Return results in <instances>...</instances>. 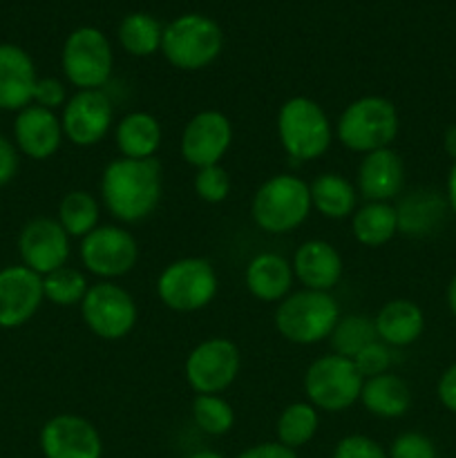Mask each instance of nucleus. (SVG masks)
Wrapping results in <instances>:
<instances>
[{
    "label": "nucleus",
    "mask_w": 456,
    "mask_h": 458,
    "mask_svg": "<svg viewBox=\"0 0 456 458\" xmlns=\"http://www.w3.org/2000/svg\"><path fill=\"white\" fill-rule=\"evenodd\" d=\"M445 298H447V307H450L452 316L456 318V273H454V277L450 280V284H447Z\"/></svg>",
    "instance_id": "obj_45"
},
{
    "label": "nucleus",
    "mask_w": 456,
    "mask_h": 458,
    "mask_svg": "<svg viewBox=\"0 0 456 458\" xmlns=\"http://www.w3.org/2000/svg\"><path fill=\"white\" fill-rule=\"evenodd\" d=\"M376 335L387 347L401 349L418 343L425 331V313L414 300H389L374 316Z\"/></svg>",
    "instance_id": "obj_24"
},
{
    "label": "nucleus",
    "mask_w": 456,
    "mask_h": 458,
    "mask_svg": "<svg viewBox=\"0 0 456 458\" xmlns=\"http://www.w3.org/2000/svg\"><path fill=\"white\" fill-rule=\"evenodd\" d=\"M398 110L384 97H360L349 103L338 116L335 137L347 150L358 155L392 148L398 137Z\"/></svg>",
    "instance_id": "obj_3"
},
{
    "label": "nucleus",
    "mask_w": 456,
    "mask_h": 458,
    "mask_svg": "<svg viewBox=\"0 0 456 458\" xmlns=\"http://www.w3.org/2000/svg\"><path fill=\"white\" fill-rule=\"evenodd\" d=\"M63 139H65V134H63L61 116H56V112L31 103L16 114L13 146L30 159H52L61 148Z\"/></svg>",
    "instance_id": "obj_18"
},
{
    "label": "nucleus",
    "mask_w": 456,
    "mask_h": 458,
    "mask_svg": "<svg viewBox=\"0 0 456 458\" xmlns=\"http://www.w3.org/2000/svg\"><path fill=\"white\" fill-rule=\"evenodd\" d=\"M45 458H103V438L92 420L79 414L52 416L40 428Z\"/></svg>",
    "instance_id": "obj_16"
},
{
    "label": "nucleus",
    "mask_w": 456,
    "mask_h": 458,
    "mask_svg": "<svg viewBox=\"0 0 456 458\" xmlns=\"http://www.w3.org/2000/svg\"><path fill=\"white\" fill-rule=\"evenodd\" d=\"M67 88L61 79H54V76H47V79H38L34 89V103L40 107H47V110L56 112L58 107L63 110V106L67 103Z\"/></svg>",
    "instance_id": "obj_39"
},
{
    "label": "nucleus",
    "mask_w": 456,
    "mask_h": 458,
    "mask_svg": "<svg viewBox=\"0 0 456 458\" xmlns=\"http://www.w3.org/2000/svg\"><path fill=\"white\" fill-rule=\"evenodd\" d=\"M217 289V273L206 258L174 259L156 277V295L177 313L201 311L213 302Z\"/></svg>",
    "instance_id": "obj_8"
},
{
    "label": "nucleus",
    "mask_w": 456,
    "mask_h": 458,
    "mask_svg": "<svg viewBox=\"0 0 456 458\" xmlns=\"http://www.w3.org/2000/svg\"><path fill=\"white\" fill-rule=\"evenodd\" d=\"M445 199H447V206H450V213L456 215V161H452V168L450 173H447Z\"/></svg>",
    "instance_id": "obj_43"
},
{
    "label": "nucleus",
    "mask_w": 456,
    "mask_h": 458,
    "mask_svg": "<svg viewBox=\"0 0 456 458\" xmlns=\"http://www.w3.org/2000/svg\"><path fill=\"white\" fill-rule=\"evenodd\" d=\"M186 458H226V456L219 454V452L215 450H199V452H192V454H188Z\"/></svg>",
    "instance_id": "obj_46"
},
{
    "label": "nucleus",
    "mask_w": 456,
    "mask_h": 458,
    "mask_svg": "<svg viewBox=\"0 0 456 458\" xmlns=\"http://www.w3.org/2000/svg\"><path fill=\"white\" fill-rule=\"evenodd\" d=\"M362 374L351 358L326 353L316 358L304 374V394L317 411H347L360 401Z\"/></svg>",
    "instance_id": "obj_7"
},
{
    "label": "nucleus",
    "mask_w": 456,
    "mask_h": 458,
    "mask_svg": "<svg viewBox=\"0 0 456 458\" xmlns=\"http://www.w3.org/2000/svg\"><path fill=\"white\" fill-rule=\"evenodd\" d=\"M378 340L376 335L374 318L365 316V313H349V316H340L338 325L334 327L329 335V344L334 353L344 358H356L367 344Z\"/></svg>",
    "instance_id": "obj_32"
},
{
    "label": "nucleus",
    "mask_w": 456,
    "mask_h": 458,
    "mask_svg": "<svg viewBox=\"0 0 456 458\" xmlns=\"http://www.w3.org/2000/svg\"><path fill=\"white\" fill-rule=\"evenodd\" d=\"M197 197L206 204H222L231 195V174L226 173L222 164L206 165V168L197 170L195 179H192Z\"/></svg>",
    "instance_id": "obj_35"
},
{
    "label": "nucleus",
    "mask_w": 456,
    "mask_h": 458,
    "mask_svg": "<svg viewBox=\"0 0 456 458\" xmlns=\"http://www.w3.org/2000/svg\"><path fill=\"white\" fill-rule=\"evenodd\" d=\"M61 67L76 89H103L112 76L114 52L98 27H79L63 43Z\"/></svg>",
    "instance_id": "obj_9"
},
{
    "label": "nucleus",
    "mask_w": 456,
    "mask_h": 458,
    "mask_svg": "<svg viewBox=\"0 0 456 458\" xmlns=\"http://www.w3.org/2000/svg\"><path fill=\"white\" fill-rule=\"evenodd\" d=\"M18 150L7 137L0 134V188L7 186L18 173Z\"/></svg>",
    "instance_id": "obj_40"
},
{
    "label": "nucleus",
    "mask_w": 456,
    "mask_h": 458,
    "mask_svg": "<svg viewBox=\"0 0 456 458\" xmlns=\"http://www.w3.org/2000/svg\"><path fill=\"white\" fill-rule=\"evenodd\" d=\"M235 458H300V456L298 452L282 445V443L268 441V443H258V445L246 447V450L240 452Z\"/></svg>",
    "instance_id": "obj_42"
},
{
    "label": "nucleus",
    "mask_w": 456,
    "mask_h": 458,
    "mask_svg": "<svg viewBox=\"0 0 456 458\" xmlns=\"http://www.w3.org/2000/svg\"><path fill=\"white\" fill-rule=\"evenodd\" d=\"M119 43L130 56L146 58L152 54L161 52V38H164V27L155 16L143 12L128 13L123 21L119 22Z\"/></svg>",
    "instance_id": "obj_30"
},
{
    "label": "nucleus",
    "mask_w": 456,
    "mask_h": 458,
    "mask_svg": "<svg viewBox=\"0 0 456 458\" xmlns=\"http://www.w3.org/2000/svg\"><path fill=\"white\" fill-rule=\"evenodd\" d=\"M241 353L232 340L208 338L197 344L183 362V376L195 394H222L235 383Z\"/></svg>",
    "instance_id": "obj_12"
},
{
    "label": "nucleus",
    "mask_w": 456,
    "mask_h": 458,
    "mask_svg": "<svg viewBox=\"0 0 456 458\" xmlns=\"http://www.w3.org/2000/svg\"><path fill=\"white\" fill-rule=\"evenodd\" d=\"M450 206L445 195L432 188L411 191L398 201V233L407 237H429L436 235L445 224Z\"/></svg>",
    "instance_id": "obj_22"
},
{
    "label": "nucleus",
    "mask_w": 456,
    "mask_h": 458,
    "mask_svg": "<svg viewBox=\"0 0 456 458\" xmlns=\"http://www.w3.org/2000/svg\"><path fill=\"white\" fill-rule=\"evenodd\" d=\"M334 134L325 107L308 97H291L277 112V139L295 161H316L329 150Z\"/></svg>",
    "instance_id": "obj_4"
},
{
    "label": "nucleus",
    "mask_w": 456,
    "mask_h": 458,
    "mask_svg": "<svg viewBox=\"0 0 456 458\" xmlns=\"http://www.w3.org/2000/svg\"><path fill=\"white\" fill-rule=\"evenodd\" d=\"M313 210L326 219H347L358 208V191L338 173H322L308 183Z\"/></svg>",
    "instance_id": "obj_27"
},
{
    "label": "nucleus",
    "mask_w": 456,
    "mask_h": 458,
    "mask_svg": "<svg viewBox=\"0 0 456 458\" xmlns=\"http://www.w3.org/2000/svg\"><path fill=\"white\" fill-rule=\"evenodd\" d=\"M405 182V161L393 148H383V150L362 155L356 174V191L367 201H387V204H392V199L402 195Z\"/></svg>",
    "instance_id": "obj_19"
},
{
    "label": "nucleus",
    "mask_w": 456,
    "mask_h": 458,
    "mask_svg": "<svg viewBox=\"0 0 456 458\" xmlns=\"http://www.w3.org/2000/svg\"><path fill=\"white\" fill-rule=\"evenodd\" d=\"M311 191L295 174H273L255 191L250 215L259 231L268 235H286L307 222L311 215Z\"/></svg>",
    "instance_id": "obj_2"
},
{
    "label": "nucleus",
    "mask_w": 456,
    "mask_h": 458,
    "mask_svg": "<svg viewBox=\"0 0 456 458\" xmlns=\"http://www.w3.org/2000/svg\"><path fill=\"white\" fill-rule=\"evenodd\" d=\"M358 403H362V407L371 416L387 420L401 419L411 407V389L405 378L392 374V371H384L374 378H365Z\"/></svg>",
    "instance_id": "obj_26"
},
{
    "label": "nucleus",
    "mask_w": 456,
    "mask_h": 458,
    "mask_svg": "<svg viewBox=\"0 0 456 458\" xmlns=\"http://www.w3.org/2000/svg\"><path fill=\"white\" fill-rule=\"evenodd\" d=\"M70 250V235L63 231L58 219H30L18 235V253H21L22 267L31 268L40 277L65 267Z\"/></svg>",
    "instance_id": "obj_15"
},
{
    "label": "nucleus",
    "mask_w": 456,
    "mask_h": 458,
    "mask_svg": "<svg viewBox=\"0 0 456 458\" xmlns=\"http://www.w3.org/2000/svg\"><path fill=\"white\" fill-rule=\"evenodd\" d=\"M389 458H438L436 445L420 432H402L392 441L387 450Z\"/></svg>",
    "instance_id": "obj_36"
},
{
    "label": "nucleus",
    "mask_w": 456,
    "mask_h": 458,
    "mask_svg": "<svg viewBox=\"0 0 456 458\" xmlns=\"http://www.w3.org/2000/svg\"><path fill=\"white\" fill-rule=\"evenodd\" d=\"M320 429V411L308 401H298L280 411L275 423L277 443L298 452L308 445Z\"/></svg>",
    "instance_id": "obj_29"
},
{
    "label": "nucleus",
    "mask_w": 456,
    "mask_h": 458,
    "mask_svg": "<svg viewBox=\"0 0 456 458\" xmlns=\"http://www.w3.org/2000/svg\"><path fill=\"white\" fill-rule=\"evenodd\" d=\"M295 280L308 291H325L331 293L342 277V255L334 244L325 240H308L295 249L293 259Z\"/></svg>",
    "instance_id": "obj_20"
},
{
    "label": "nucleus",
    "mask_w": 456,
    "mask_h": 458,
    "mask_svg": "<svg viewBox=\"0 0 456 458\" xmlns=\"http://www.w3.org/2000/svg\"><path fill=\"white\" fill-rule=\"evenodd\" d=\"M436 396L438 403H441L447 411L456 414V362L447 367L441 374V378H438Z\"/></svg>",
    "instance_id": "obj_41"
},
{
    "label": "nucleus",
    "mask_w": 456,
    "mask_h": 458,
    "mask_svg": "<svg viewBox=\"0 0 456 458\" xmlns=\"http://www.w3.org/2000/svg\"><path fill=\"white\" fill-rule=\"evenodd\" d=\"M443 148H445L447 157L456 161V123L447 125L445 132H443Z\"/></svg>",
    "instance_id": "obj_44"
},
{
    "label": "nucleus",
    "mask_w": 456,
    "mask_h": 458,
    "mask_svg": "<svg viewBox=\"0 0 456 458\" xmlns=\"http://www.w3.org/2000/svg\"><path fill=\"white\" fill-rule=\"evenodd\" d=\"M161 139H164L161 123L150 112H128L114 125L116 150L125 159H152L159 152Z\"/></svg>",
    "instance_id": "obj_25"
},
{
    "label": "nucleus",
    "mask_w": 456,
    "mask_h": 458,
    "mask_svg": "<svg viewBox=\"0 0 456 458\" xmlns=\"http://www.w3.org/2000/svg\"><path fill=\"white\" fill-rule=\"evenodd\" d=\"M222 47V27L204 13H182L164 27L161 54L177 70H204L217 61Z\"/></svg>",
    "instance_id": "obj_6"
},
{
    "label": "nucleus",
    "mask_w": 456,
    "mask_h": 458,
    "mask_svg": "<svg viewBox=\"0 0 456 458\" xmlns=\"http://www.w3.org/2000/svg\"><path fill=\"white\" fill-rule=\"evenodd\" d=\"M351 235L358 244L378 249L398 235L396 206L387 201H367L351 215Z\"/></svg>",
    "instance_id": "obj_28"
},
{
    "label": "nucleus",
    "mask_w": 456,
    "mask_h": 458,
    "mask_svg": "<svg viewBox=\"0 0 456 458\" xmlns=\"http://www.w3.org/2000/svg\"><path fill=\"white\" fill-rule=\"evenodd\" d=\"M338 320L340 307L334 295L308 289L295 291L277 302L275 318H273L277 334L302 347L329 340Z\"/></svg>",
    "instance_id": "obj_5"
},
{
    "label": "nucleus",
    "mask_w": 456,
    "mask_h": 458,
    "mask_svg": "<svg viewBox=\"0 0 456 458\" xmlns=\"http://www.w3.org/2000/svg\"><path fill=\"white\" fill-rule=\"evenodd\" d=\"M353 362H356L362 378H374V376L389 371V367H392V347H387L383 340H374V343L367 344V347L353 358Z\"/></svg>",
    "instance_id": "obj_37"
},
{
    "label": "nucleus",
    "mask_w": 456,
    "mask_h": 458,
    "mask_svg": "<svg viewBox=\"0 0 456 458\" xmlns=\"http://www.w3.org/2000/svg\"><path fill=\"white\" fill-rule=\"evenodd\" d=\"M61 125L74 146H98L114 125V103L103 89H76L63 106Z\"/></svg>",
    "instance_id": "obj_13"
},
{
    "label": "nucleus",
    "mask_w": 456,
    "mask_h": 458,
    "mask_svg": "<svg viewBox=\"0 0 456 458\" xmlns=\"http://www.w3.org/2000/svg\"><path fill=\"white\" fill-rule=\"evenodd\" d=\"M331 458H389L387 450L365 434H349L340 438Z\"/></svg>",
    "instance_id": "obj_38"
},
{
    "label": "nucleus",
    "mask_w": 456,
    "mask_h": 458,
    "mask_svg": "<svg viewBox=\"0 0 456 458\" xmlns=\"http://www.w3.org/2000/svg\"><path fill=\"white\" fill-rule=\"evenodd\" d=\"M98 192L107 213L121 224H139L150 217L164 195V170L152 159H112L103 168Z\"/></svg>",
    "instance_id": "obj_1"
},
{
    "label": "nucleus",
    "mask_w": 456,
    "mask_h": 458,
    "mask_svg": "<svg viewBox=\"0 0 456 458\" xmlns=\"http://www.w3.org/2000/svg\"><path fill=\"white\" fill-rule=\"evenodd\" d=\"M231 143V119L219 110H201L183 128L179 150L188 165H195L199 170L206 165L222 164Z\"/></svg>",
    "instance_id": "obj_14"
},
{
    "label": "nucleus",
    "mask_w": 456,
    "mask_h": 458,
    "mask_svg": "<svg viewBox=\"0 0 456 458\" xmlns=\"http://www.w3.org/2000/svg\"><path fill=\"white\" fill-rule=\"evenodd\" d=\"M89 289V280L80 268L61 267L43 277V293L56 307H80L85 293Z\"/></svg>",
    "instance_id": "obj_34"
},
{
    "label": "nucleus",
    "mask_w": 456,
    "mask_h": 458,
    "mask_svg": "<svg viewBox=\"0 0 456 458\" xmlns=\"http://www.w3.org/2000/svg\"><path fill=\"white\" fill-rule=\"evenodd\" d=\"M58 224L70 237L83 240L85 235L101 226V204L88 191H70L58 204Z\"/></svg>",
    "instance_id": "obj_31"
},
{
    "label": "nucleus",
    "mask_w": 456,
    "mask_h": 458,
    "mask_svg": "<svg viewBox=\"0 0 456 458\" xmlns=\"http://www.w3.org/2000/svg\"><path fill=\"white\" fill-rule=\"evenodd\" d=\"M43 302V277L38 273L22 264L0 271V329L27 325Z\"/></svg>",
    "instance_id": "obj_17"
},
{
    "label": "nucleus",
    "mask_w": 456,
    "mask_h": 458,
    "mask_svg": "<svg viewBox=\"0 0 456 458\" xmlns=\"http://www.w3.org/2000/svg\"><path fill=\"white\" fill-rule=\"evenodd\" d=\"M293 267L280 253H258L244 271L246 291L259 302H282L293 289Z\"/></svg>",
    "instance_id": "obj_23"
},
{
    "label": "nucleus",
    "mask_w": 456,
    "mask_h": 458,
    "mask_svg": "<svg viewBox=\"0 0 456 458\" xmlns=\"http://www.w3.org/2000/svg\"><path fill=\"white\" fill-rule=\"evenodd\" d=\"M80 318L97 338L114 343L132 334L139 320V309L123 286L101 280L97 284H89L80 302Z\"/></svg>",
    "instance_id": "obj_10"
},
{
    "label": "nucleus",
    "mask_w": 456,
    "mask_h": 458,
    "mask_svg": "<svg viewBox=\"0 0 456 458\" xmlns=\"http://www.w3.org/2000/svg\"><path fill=\"white\" fill-rule=\"evenodd\" d=\"M79 258L85 271L103 282H114L137 267L139 242L123 226L101 224L80 240Z\"/></svg>",
    "instance_id": "obj_11"
},
{
    "label": "nucleus",
    "mask_w": 456,
    "mask_h": 458,
    "mask_svg": "<svg viewBox=\"0 0 456 458\" xmlns=\"http://www.w3.org/2000/svg\"><path fill=\"white\" fill-rule=\"evenodd\" d=\"M190 414L197 429L206 437H224L235 425V411L222 394H195Z\"/></svg>",
    "instance_id": "obj_33"
},
{
    "label": "nucleus",
    "mask_w": 456,
    "mask_h": 458,
    "mask_svg": "<svg viewBox=\"0 0 456 458\" xmlns=\"http://www.w3.org/2000/svg\"><path fill=\"white\" fill-rule=\"evenodd\" d=\"M38 83L30 54L12 43H0V110L21 112L34 103Z\"/></svg>",
    "instance_id": "obj_21"
}]
</instances>
